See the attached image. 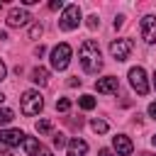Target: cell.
I'll use <instances>...</instances> for the list:
<instances>
[{"mask_svg": "<svg viewBox=\"0 0 156 156\" xmlns=\"http://www.w3.org/2000/svg\"><path fill=\"white\" fill-rule=\"evenodd\" d=\"M78 58H80V66L85 73H98L102 68V56H100V46L95 39H85L80 51H78Z\"/></svg>", "mask_w": 156, "mask_h": 156, "instance_id": "obj_1", "label": "cell"}, {"mask_svg": "<svg viewBox=\"0 0 156 156\" xmlns=\"http://www.w3.org/2000/svg\"><path fill=\"white\" fill-rule=\"evenodd\" d=\"M20 107H22V112H24L27 117L39 115L41 107H44V98H41V93H39V90H24L22 98H20Z\"/></svg>", "mask_w": 156, "mask_h": 156, "instance_id": "obj_2", "label": "cell"}, {"mask_svg": "<svg viewBox=\"0 0 156 156\" xmlns=\"http://www.w3.org/2000/svg\"><path fill=\"white\" fill-rule=\"evenodd\" d=\"M78 24H80V7L78 5H66L63 7V15L58 17V27L63 32H73Z\"/></svg>", "mask_w": 156, "mask_h": 156, "instance_id": "obj_3", "label": "cell"}, {"mask_svg": "<svg viewBox=\"0 0 156 156\" xmlns=\"http://www.w3.org/2000/svg\"><path fill=\"white\" fill-rule=\"evenodd\" d=\"M49 61H51V68H54V71H63V68H68V63H71V46H68V44H58V46H54Z\"/></svg>", "mask_w": 156, "mask_h": 156, "instance_id": "obj_4", "label": "cell"}, {"mask_svg": "<svg viewBox=\"0 0 156 156\" xmlns=\"http://www.w3.org/2000/svg\"><path fill=\"white\" fill-rule=\"evenodd\" d=\"M129 85H132L139 95H146V93H149V80H146V73H144L141 66L129 68Z\"/></svg>", "mask_w": 156, "mask_h": 156, "instance_id": "obj_5", "label": "cell"}, {"mask_svg": "<svg viewBox=\"0 0 156 156\" xmlns=\"http://www.w3.org/2000/svg\"><path fill=\"white\" fill-rule=\"evenodd\" d=\"M132 49H134V41H132V39H115V41L110 44V54H112V58H117V61H124V58L132 54Z\"/></svg>", "mask_w": 156, "mask_h": 156, "instance_id": "obj_6", "label": "cell"}, {"mask_svg": "<svg viewBox=\"0 0 156 156\" xmlns=\"http://www.w3.org/2000/svg\"><path fill=\"white\" fill-rule=\"evenodd\" d=\"M29 20H32V15H29L24 7H12V10L7 12V24H10V27H24Z\"/></svg>", "mask_w": 156, "mask_h": 156, "instance_id": "obj_7", "label": "cell"}, {"mask_svg": "<svg viewBox=\"0 0 156 156\" xmlns=\"http://www.w3.org/2000/svg\"><path fill=\"white\" fill-rule=\"evenodd\" d=\"M24 132H20V129H0V144H5V146H20L22 141H24Z\"/></svg>", "mask_w": 156, "mask_h": 156, "instance_id": "obj_8", "label": "cell"}, {"mask_svg": "<svg viewBox=\"0 0 156 156\" xmlns=\"http://www.w3.org/2000/svg\"><path fill=\"white\" fill-rule=\"evenodd\" d=\"M141 39L146 44H154L156 41V17L154 15H146L141 20Z\"/></svg>", "mask_w": 156, "mask_h": 156, "instance_id": "obj_9", "label": "cell"}, {"mask_svg": "<svg viewBox=\"0 0 156 156\" xmlns=\"http://www.w3.org/2000/svg\"><path fill=\"white\" fill-rule=\"evenodd\" d=\"M95 90H98V93H105V95H112V93H117V90H119V80H117L115 76L100 78V80L95 83Z\"/></svg>", "mask_w": 156, "mask_h": 156, "instance_id": "obj_10", "label": "cell"}, {"mask_svg": "<svg viewBox=\"0 0 156 156\" xmlns=\"http://www.w3.org/2000/svg\"><path fill=\"white\" fill-rule=\"evenodd\" d=\"M112 146H115V154L117 156H129L132 154V141H129V136H124V134H117V136H112Z\"/></svg>", "mask_w": 156, "mask_h": 156, "instance_id": "obj_11", "label": "cell"}, {"mask_svg": "<svg viewBox=\"0 0 156 156\" xmlns=\"http://www.w3.org/2000/svg\"><path fill=\"white\" fill-rule=\"evenodd\" d=\"M88 154V144L83 141V139H71L68 141V156H85Z\"/></svg>", "mask_w": 156, "mask_h": 156, "instance_id": "obj_12", "label": "cell"}, {"mask_svg": "<svg viewBox=\"0 0 156 156\" xmlns=\"http://www.w3.org/2000/svg\"><path fill=\"white\" fill-rule=\"evenodd\" d=\"M41 146H44V144H39V139H34V136H24V141H22V149H24L29 156H39Z\"/></svg>", "mask_w": 156, "mask_h": 156, "instance_id": "obj_13", "label": "cell"}, {"mask_svg": "<svg viewBox=\"0 0 156 156\" xmlns=\"http://www.w3.org/2000/svg\"><path fill=\"white\" fill-rule=\"evenodd\" d=\"M32 80H34L37 85H46V83H49V71L41 68V66H37V68L32 71Z\"/></svg>", "mask_w": 156, "mask_h": 156, "instance_id": "obj_14", "label": "cell"}, {"mask_svg": "<svg viewBox=\"0 0 156 156\" xmlns=\"http://www.w3.org/2000/svg\"><path fill=\"white\" fill-rule=\"evenodd\" d=\"M78 105H80L83 110H93V107H95V98H93V95H80Z\"/></svg>", "mask_w": 156, "mask_h": 156, "instance_id": "obj_15", "label": "cell"}, {"mask_svg": "<svg viewBox=\"0 0 156 156\" xmlns=\"http://www.w3.org/2000/svg\"><path fill=\"white\" fill-rule=\"evenodd\" d=\"M90 127H93L95 134H105V132H107V122H105V119H93Z\"/></svg>", "mask_w": 156, "mask_h": 156, "instance_id": "obj_16", "label": "cell"}, {"mask_svg": "<svg viewBox=\"0 0 156 156\" xmlns=\"http://www.w3.org/2000/svg\"><path fill=\"white\" fill-rule=\"evenodd\" d=\"M12 110H7V107H0V124H7V122H12Z\"/></svg>", "mask_w": 156, "mask_h": 156, "instance_id": "obj_17", "label": "cell"}, {"mask_svg": "<svg viewBox=\"0 0 156 156\" xmlns=\"http://www.w3.org/2000/svg\"><path fill=\"white\" fill-rule=\"evenodd\" d=\"M41 32H44V27H41V24H32V27H29V39H39V37H41Z\"/></svg>", "mask_w": 156, "mask_h": 156, "instance_id": "obj_18", "label": "cell"}, {"mask_svg": "<svg viewBox=\"0 0 156 156\" xmlns=\"http://www.w3.org/2000/svg\"><path fill=\"white\" fill-rule=\"evenodd\" d=\"M37 132H41V134L51 132V122H49V119H39V122H37Z\"/></svg>", "mask_w": 156, "mask_h": 156, "instance_id": "obj_19", "label": "cell"}, {"mask_svg": "<svg viewBox=\"0 0 156 156\" xmlns=\"http://www.w3.org/2000/svg\"><path fill=\"white\" fill-rule=\"evenodd\" d=\"M68 107H71V100H68V98H61V100H56V110H58V112H66Z\"/></svg>", "mask_w": 156, "mask_h": 156, "instance_id": "obj_20", "label": "cell"}, {"mask_svg": "<svg viewBox=\"0 0 156 156\" xmlns=\"http://www.w3.org/2000/svg\"><path fill=\"white\" fill-rule=\"evenodd\" d=\"M51 141H54V146H56V149H61V146H66V144H68V141H66V136H63L61 132H58V134H54V139H51Z\"/></svg>", "mask_w": 156, "mask_h": 156, "instance_id": "obj_21", "label": "cell"}, {"mask_svg": "<svg viewBox=\"0 0 156 156\" xmlns=\"http://www.w3.org/2000/svg\"><path fill=\"white\" fill-rule=\"evenodd\" d=\"M98 24H100V20H98V15H90V17H88V27H90V29H95Z\"/></svg>", "mask_w": 156, "mask_h": 156, "instance_id": "obj_22", "label": "cell"}, {"mask_svg": "<svg viewBox=\"0 0 156 156\" xmlns=\"http://www.w3.org/2000/svg\"><path fill=\"white\" fill-rule=\"evenodd\" d=\"M63 7V0H51L49 2V10H61Z\"/></svg>", "mask_w": 156, "mask_h": 156, "instance_id": "obj_23", "label": "cell"}, {"mask_svg": "<svg viewBox=\"0 0 156 156\" xmlns=\"http://www.w3.org/2000/svg\"><path fill=\"white\" fill-rule=\"evenodd\" d=\"M98 156H115V151H112V149H100Z\"/></svg>", "mask_w": 156, "mask_h": 156, "instance_id": "obj_24", "label": "cell"}, {"mask_svg": "<svg viewBox=\"0 0 156 156\" xmlns=\"http://www.w3.org/2000/svg\"><path fill=\"white\" fill-rule=\"evenodd\" d=\"M149 115H151V117H154V119H156V100H154V102H151V105H149Z\"/></svg>", "mask_w": 156, "mask_h": 156, "instance_id": "obj_25", "label": "cell"}, {"mask_svg": "<svg viewBox=\"0 0 156 156\" xmlns=\"http://www.w3.org/2000/svg\"><path fill=\"white\" fill-rule=\"evenodd\" d=\"M5 73H7V68H5V63L0 61V80H5Z\"/></svg>", "mask_w": 156, "mask_h": 156, "instance_id": "obj_26", "label": "cell"}, {"mask_svg": "<svg viewBox=\"0 0 156 156\" xmlns=\"http://www.w3.org/2000/svg\"><path fill=\"white\" fill-rule=\"evenodd\" d=\"M68 85H71V88H76V85H80V78H71V80H68Z\"/></svg>", "mask_w": 156, "mask_h": 156, "instance_id": "obj_27", "label": "cell"}, {"mask_svg": "<svg viewBox=\"0 0 156 156\" xmlns=\"http://www.w3.org/2000/svg\"><path fill=\"white\" fill-rule=\"evenodd\" d=\"M34 54H37V56H44V46H41V44H39V46H37V49H34Z\"/></svg>", "mask_w": 156, "mask_h": 156, "instance_id": "obj_28", "label": "cell"}, {"mask_svg": "<svg viewBox=\"0 0 156 156\" xmlns=\"http://www.w3.org/2000/svg\"><path fill=\"white\" fill-rule=\"evenodd\" d=\"M39 156H51V151H49L46 146H41V151H39Z\"/></svg>", "mask_w": 156, "mask_h": 156, "instance_id": "obj_29", "label": "cell"}, {"mask_svg": "<svg viewBox=\"0 0 156 156\" xmlns=\"http://www.w3.org/2000/svg\"><path fill=\"white\" fill-rule=\"evenodd\" d=\"M0 39H7V34H5V32H2V29H0Z\"/></svg>", "mask_w": 156, "mask_h": 156, "instance_id": "obj_30", "label": "cell"}, {"mask_svg": "<svg viewBox=\"0 0 156 156\" xmlns=\"http://www.w3.org/2000/svg\"><path fill=\"white\" fill-rule=\"evenodd\" d=\"M139 156H154V154H149V151H141V154H139Z\"/></svg>", "mask_w": 156, "mask_h": 156, "instance_id": "obj_31", "label": "cell"}, {"mask_svg": "<svg viewBox=\"0 0 156 156\" xmlns=\"http://www.w3.org/2000/svg\"><path fill=\"white\" fill-rule=\"evenodd\" d=\"M0 156H12V154H7V151H0Z\"/></svg>", "mask_w": 156, "mask_h": 156, "instance_id": "obj_32", "label": "cell"}, {"mask_svg": "<svg viewBox=\"0 0 156 156\" xmlns=\"http://www.w3.org/2000/svg\"><path fill=\"white\" fill-rule=\"evenodd\" d=\"M154 88H156V71H154Z\"/></svg>", "mask_w": 156, "mask_h": 156, "instance_id": "obj_33", "label": "cell"}, {"mask_svg": "<svg viewBox=\"0 0 156 156\" xmlns=\"http://www.w3.org/2000/svg\"><path fill=\"white\" fill-rule=\"evenodd\" d=\"M151 141H154V146H156V134H154V136H151Z\"/></svg>", "mask_w": 156, "mask_h": 156, "instance_id": "obj_34", "label": "cell"}, {"mask_svg": "<svg viewBox=\"0 0 156 156\" xmlns=\"http://www.w3.org/2000/svg\"><path fill=\"white\" fill-rule=\"evenodd\" d=\"M2 100H5V95H2V93H0V102H2Z\"/></svg>", "mask_w": 156, "mask_h": 156, "instance_id": "obj_35", "label": "cell"}]
</instances>
